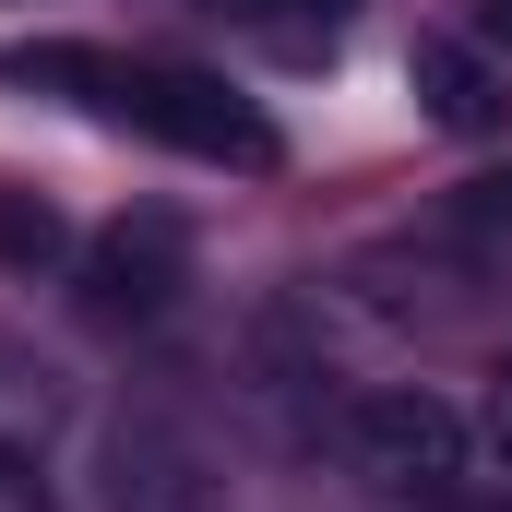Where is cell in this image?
Instances as JSON below:
<instances>
[{
    "mask_svg": "<svg viewBox=\"0 0 512 512\" xmlns=\"http://www.w3.org/2000/svg\"><path fill=\"white\" fill-rule=\"evenodd\" d=\"M0 72H12V84H48V96H84L96 120L143 131V143H179V155H203V167H274V120H262L239 84H215V72L120 60V48H12Z\"/></svg>",
    "mask_w": 512,
    "mask_h": 512,
    "instance_id": "obj_1",
    "label": "cell"
},
{
    "mask_svg": "<svg viewBox=\"0 0 512 512\" xmlns=\"http://www.w3.org/2000/svg\"><path fill=\"white\" fill-rule=\"evenodd\" d=\"M334 465L370 489V501H453L465 489V417L441 393L393 382V393H346L334 405Z\"/></svg>",
    "mask_w": 512,
    "mask_h": 512,
    "instance_id": "obj_2",
    "label": "cell"
},
{
    "mask_svg": "<svg viewBox=\"0 0 512 512\" xmlns=\"http://www.w3.org/2000/svg\"><path fill=\"white\" fill-rule=\"evenodd\" d=\"M405 96H417L441 131H465V143L512 131V72L489 60V48H465V36H417V48H405Z\"/></svg>",
    "mask_w": 512,
    "mask_h": 512,
    "instance_id": "obj_3",
    "label": "cell"
},
{
    "mask_svg": "<svg viewBox=\"0 0 512 512\" xmlns=\"http://www.w3.org/2000/svg\"><path fill=\"white\" fill-rule=\"evenodd\" d=\"M84 298H96V322H155V310L179 298V227H167V215L108 227L96 262H84Z\"/></svg>",
    "mask_w": 512,
    "mask_h": 512,
    "instance_id": "obj_4",
    "label": "cell"
},
{
    "mask_svg": "<svg viewBox=\"0 0 512 512\" xmlns=\"http://www.w3.org/2000/svg\"><path fill=\"white\" fill-rule=\"evenodd\" d=\"M60 429H72V370H60L48 346L0 334V453H12V465H48Z\"/></svg>",
    "mask_w": 512,
    "mask_h": 512,
    "instance_id": "obj_5",
    "label": "cell"
},
{
    "mask_svg": "<svg viewBox=\"0 0 512 512\" xmlns=\"http://www.w3.org/2000/svg\"><path fill=\"white\" fill-rule=\"evenodd\" d=\"M108 512H227V489H215V465L179 429H131L120 477H108Z\"/></svg>",
    "mask_w": 512,
    "mask_h": 512,
    "instance_id": "obj_6",
    "label": "cell"
},
{
    "mask_svg": "<svg viewBox=\"0 0 512 512\" xmlns=\"http://www.w3.org/2000/svg\"><path fill=\"white\" fill-rule=\"evenodd\" d=\"M203 12H227V24H262L274 48H322V36L346 24V0H203Z\"/></svg>",
    "mask_w": 512,
    "mask_h": 512,
    "instance_id": "obj_7",
    "label": "cell"
},
{
    "mask_svg": "<svg viewBox=\"0 0 512 512\" xmlns=\"http://www.w3.org/2000/svg\"><path fill=\"white\" fill-rule=\"evenodd\" d=\"M0 251H12V262H48V251H60V215H48V203H36V215L0 203Z\"/></svg>",
    "mask_w": 512,
    "mask_h": 512,
    "instance_id": "obj_8",
    "label": "cell"
},
{
    "mask_svg": "<svg viewBox=\"0 0 512 512\" xmlns=\"http://www.w3.org/2000/svg\"><path fill=\"white\" fill-rule=\"evenodd\" d=\"M0 512H48V477H36V465H12V453H0Z\"/></svg>",
    "mask_w": 512,
    "mask_h": 512,
    "instance_id": "obj_9",
    "label": "cell"
},
{
    "mask_svg": "<svg viewBox=\"0 0 512 512\" xmlns=\"http://www.w3.org/2000/svg\"><path fill=\"white\" fill-rule=\"evenodd\" d=\"M477 48H512V0H477Z\"/></svg>",
    "mask_w": 512,
    "mask_h": 512,
    "instance_id": "obj_10",
    "label": "cell"
},
{
    "mask_svg": "<svg viewBox=\"0 0 512 512\" xmlns=\"http://www.w3.org/2000/svg\"><path fill=\"white\" fill-rule=\"evenodd\" d=\"M489 441L512 453V358H501V393H489Z\"/></svg>",
    "mask_w": 512,
    "mask_h": 512,
    "instance_id": "obj_11",
    "label": "cell"
},
{
    "mask_svg": "<svg viewBox=\"0 0 512 512\" xmlns=\"http://www.w3.org/2000/svg\"><path fill=\"white\" fill-rule=\"evenodd\" d=\"M441 512H512V501H441Z\"/></svg>",
    "mask_w": 512,
    "mask_h": 512,
    "instance_id": "obj_12",
    "label": "cell"
}]
</instances>
